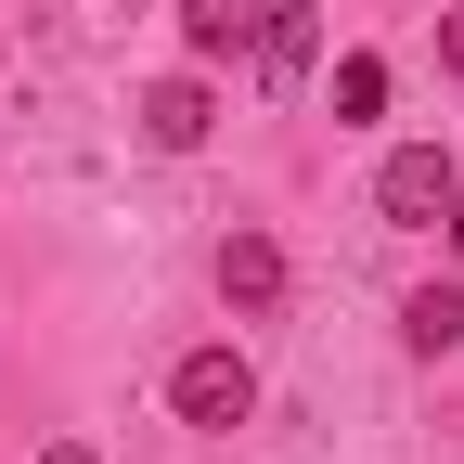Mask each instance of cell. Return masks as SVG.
I'll use <instances>...</instances> for the list:
<instances>
[{"label":"cell","instance_id":"11","mask_svg":"<svg viewBox=\"0 0 464 464\" xmlns=\"http://www.w3.org/2000/svg\"><path fill=\"white\" fill-rule=\"evenodd\" d=\"M451 258H464V207H451Z\"/></svg>","mask_w":464,"mask_h":464},{"label":"cell","instance_id":"1","mask_svg":"<svg viewBox=\"0 0 464 464\" xmlns=\"http://www.w3.org/2000/svg\"><path fill=\"white\" fill-rule=\"evenodd\" d=\"M168 413H181L194 439H232L258 413V362L246 348H181V362H168Z\"/></svg>","mask_w":464,"mask_h":464},{"label":"cell","instance_id":"2","mask_svg":"<svg viewBox=\"0 0 464 464\" xmlns=\"http://www.w3.org/2000/svg\"><path fill=\"white\" fill-rule=\"evenodd\" d=\"M451 207H464V168H451L439 142H400V155L374 168V219H387V232H451Z\"/></svg>","mask_w":464,"mask_h":464},{"label":"cell","instance_id":"6","mask_svg":"<svg viewBox=\"0 0 464 464\" xmlns=\"http://www.w3.org/2000/svg\"><path fill=\"white\" fill-rule=\"evenodd\" d=\"M310 52H323V0H271V14H258V65H271V78H297Z\"/></svg>","mask_w":464,"mask_h":464},{"label":"cell","instance_id":"4","mask_svg":"<svg viewBox=\"0 0 464 464\" xmlns=\"http://www.w3.org/2000/svg\"><path fill=\"white\" fill-rule=\"evenodd\" d=\"M207 130H219V91H207V78H155V91H142V142H155V155H194Z\"/></svg>","mask_w":464,"mask_h":464},{"label":"cell","instance_id":"7","mask_svg":"<svg viewBox=\"0 0 464 464\" xmlns=\"http://www.w3.org/2000/svg\"><path fill=\"white\" fill-rule=\"evenodd\" d=\"M400 335H413L426 362H439V348H464V284H426V297L400 310Z\"/></svg>","mask_w":464,"mask_h":464},{"label":"cell","instance_id":"5","mask_svg":"<svg viewBox=\"0 0 464 464\" xmlns=\"http://www.w3.org/2000/svg\"><path fill=\"white\" fill-rule=\"evenodd\" d=\"M258 14H271V0H181L194 65H219V52H258Z\"/></svg>","mask_w":464,"mask_h":464},{"label":"cell","instance_id":"8","mask_svg":"<svg viewBox=\"0 0 464 464\" xmlns=\"http://www.w3.org/2000/svg\"><path fill=\"white\" fill-rule=\"evenodd\" d=\"M362 116H387V52H348L335 65V130H362Z\"/></svg>","mask_w":464,"mask_h":464},{"label":"cell","instance_id":"9","mask_svg":"<svg viewBox=\"0 0 464 464\" xmlns=\"http://www.w3.org/2000/svg\"><path fill=\"white\" fill-rule=\"evenodd\" d=\"M439 65H451V78H464V14H439Z\"/></svg>","mask_w":464,"mask_h":464},{"label":"cell","instance_id":"10","mask_svg":"<svg viewBox=\"0 0 464 464\" xmlns=\"http://www.w3.org/2000/svg\"><path fill=\"white\" fill-rule=\"evenodd\" d=\"M39 464H103V451H91V439H52V451H39Z\"/></svg>","mask_w":464,"mask_h":464},{"label":"cell","instance_id":"3","mask_svg":"<svg viewBox=\"0 0 464 464\" xmlns=\"http://www.w3.org/2000/svg\"><path fill=\"white\" fill-rule=\"evenodd\" d=\"M219 310H284V246L271 232H219Z\"/></svg>","mask_w":464,"mask_h":464}]
</instances>
